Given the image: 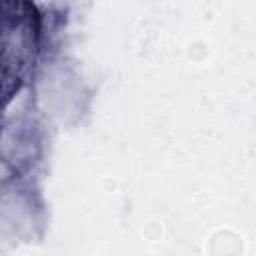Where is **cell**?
Listing matches in <instances>:
<instances>
[{
    "mask_svg": "<svg viewBox=\"0 0 256 256\" xmlns=\"http://www.w3.org/2000/svg\"><path fill=\"white\" fill-rule=\"evenodd\" d=\"M4 90L12 78H20L22 68L32 56L36 36V12L26 2H4Z\"/></svg>",
    "mask_w": 256,
    "mask_h": 256,
    "instance_id": "1",
    "label": "cell"
}]
</instances>
